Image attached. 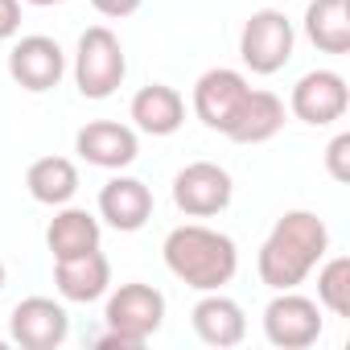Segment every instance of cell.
Wrapping results in <instances>:
<instances>
[{
	"label": "cell",
	"instance_id": "cell-1",
	"mask_svg": "<svg viewBox=\"0 0 350 350\" xmlns=\"http://www.w3.org/2000/svg\"><path fill=\"white\" fill-rule=\"evenodd\" d=\"M329 252V231L313 211H288L284 219H276L272 235L260 247V280L276 293L297 288Z\"/></svg>",
	"mask_w": 350,
	"mask_h": 350
},
{
	"label": "cell",
	"instance_id": "cell-2",
	"mask_svg": "<svg viewBox=\"0 0 350 350\" xmlns=\"http://www.w3.org/2000/svg\"><path fill=\"white\" fill-rule=\"evenodd\" d=\"M161 252H165V268L198 293H215V288L231 284V276L239 268L235 243L223 231H211V227H198V223L173 227L165 235Z\"/></svg>",
	"mask_w": 350,
	"mask_h": 350
},
{
	"label": "cell",
	"instance_id": "cell-3",
	"mask_svg": "<svg viewBox=\"0 0 350 350\" xmlns=\"http://www.w3.org/2000/svg\"><path fill=\"white\" fill-rule=\"evenodd\" d=\"M107 334L99 338V346H120V350H136L144 346L161 321H165V297L152 288V284H120L111 297H107Z\"/></svg>",
	"mask_w": 350,
	"mask_h": 350
},
{
	"label": "cell",
	"instance_id": "cell-4",
	"mask_svg": "<svg viewBox=\"0 0 350 350\" xmlns=\"http://www.w3.org/2000/svg\"><path fill=\"white\" fill-rule=\"evenodd\" d=\"M128 75V58H124V46L111 29L103 25H91L83 38H79V54H75V83L87 99H107L120 91Z\"/></svg>",
	"mask_w": 350,
	"mask_h": 350
},
{
	"label": "cell",
	"instance_id": "cell-5",
	"mask_svg": "<svg viewBox=\"0 0 350 350\" xmlns=\"http://www.w3.org/2000/svg\"><path fill=\"white\" fill-rule=\"evenodd\" d=\"M293 42H297L293 21L280 9H260L247 17V25L239 33V58L256 75H276L293 58Z\"/></svg>",
	"mask_w": 350,
	"mask_h": 350
},
{
	"label": "cell",
	"instance_id": "cell-6",
	"mask_svg": "<svg viewBox=\"0 0 350 350\" xmlns=\"http://www.w3.org/2000/svg\"><path fill=\"white\" fill-rule=\"evenodd\" d=\"M264 334L280 350L313 346L321 338V309H317V301H309V297H301L293 288L276 293L268 301V309H264Z\"/></svg>",
	"mask_w": 350,
	"mask_h": 350
},
{
	"label": "cell",
	"instance_id": "cell-7",
	"mask_svg": "<svg viewBox=\"0 0 350 350\" xmlns=\"http://www.w3.org/2000/svg\"><path fill=\"white\" fill-rule=\"evenodd\" d=\"M173 202L190 219H211L231 206V173L215 161H194L173 178Z\"/></svg>",
	"mask_w": 350,
	"mask_h": 350
},
{
	"label": "cell",
	"instance_id": "cell-8",
	"mask_svg": "<svg viewBox=\"0 0 350 350\" xmlns=\"http://www.w3.org/2000/svg\"><path fill=\"white\" fill-rule=\"evenodd\" d=\"M247 91H252V87H247V79H243L239 70L215 66V70H206V75L194 83V116H198L211 132H223V136H227V128L235 124V116H239Z\"/></svg>",
	"mask_w": 350,
	"mask_h": 350
},
{
	"label": "cell",
	"instance_id": "cell-9",
	"mask_svg": "<svg viewBox=\"0 0 350 350\" xmlns=\"http://www.w3.org/2000/svg\"><path fill=\"white\" fill-rule=\"evenodd\" d=\"M9 75L17 87L42 95V91H54L66 75V54L54 38L46 33H33V38H21L13 50H9Z\"/></svg>",
	"mask_w": 350,
	"mask_h": 350
},
{
	"label": "cell",
	"instance_id": "cell-10",
	"mask_svg": "<svg viewBox=\"0 0 350 350\" xmlns=\"http://www.w3.org/2000/svg\"><path fill=\"white\" fill-rule=\"evenodd\" d=\"M9 334H13V342H21L25 350H54V346L66 342L70 317H66V309H62L58 301H50V297H25V301L13 309V317H9Z\"/></svg>",
	"mask_w": 350,
	"mask_h": 350
},
{
	"label": "cell",
	"instance_id": "cell-11",
	"mask_svg": "<svg viewBox=\"0 0 350 350\" xmlns=\"http://www.w3.org/2000/svg\"><path fill=\"white\" fill-rule=\"evenodd\" d=\"M350 107V91H346V79L334 75V70H309L297 87H293V116L313 124V128H325L334 120H342Z\"/></svg>",
	"mask_w": 350,
	"mask_h": 350
},
{
	"label": "cell",
	"instance_id": "cell-12",
	"mask_svg": "<svg viewBox=\"0 0 350 350\" xmlns=\"http://www.w3.org/2000/svg\"><path fill=\"white\" fill-rule=\"evenodd\" d=\"M75 148L87 165H99V169H124L136 161L140 144H136V132L124 128V124H111V120H95L87 128H79L75 136Z\"/></svg>",
	"mask_w": 350,
	"mask_h": 350
},
{
	"label": "cell",
	"instance_id": "cell-13",
	"mask_svg": "<svg viewBox=\"0 0 350 350\" xmlns=\"http://www.w3.org/2000/svg\"><path fill=\"white\" fill-rule=\"evenodd\" d=\"M54 284L66 301H99L111 284V264L107 256L95 247V252H83V256H66V260H54Z\"/></svg>",
	"mask_w": 350,
	"mask_h": 350
},
{
	"label": "cell",
	"instance_id": "cell-14",
	"mask_svg": "<svg viewBox=\"0 0 350 350\" xmlns=\"http://www.w3.org/2000/svg\"><path fill=\"white\" fill-rule=\"evenodd\" d=\"M99 215L116 231H140L152 219V190L136 178H111L99 190Z\"/></svg>",
	"mask_w": 350,
	"mask_h": 350
},
{
	"label": "cell",
	"instance_id": "cell-15",
	"mask_svg": "<svg viewBox=\"0 0 350 350\" xmlns=\"http://www.w3.org/2000/svg\"><path fill=\"white\" fill-rule=\"evenodd\" d=\"M194 334L206 342V346H239L243 342V334H247V317H243V309L231 301V297H223L219 288L215 293H206L198 305H194Z\"/></svg>",
	"mask_w": 350,
	"mask_h": 350
},
{
	"label": "cell",
	"instance_id": "cell-16",
	"mask_svg": "<svg viewBox=\"0 0 350 350\" xmlns=\"http://www.w3.org/2000/svg\"><path fill=\"white\" fill-rule=\"evenodd\" d=\"M132 120L148 136H173L186 124V99L165 83H148L132 95Z\"/></svg>",
	"mask_w": 350,
	"mask_h": 350
},
{
	"label": "cell",
	"instance_id": "cell-17",
	"mask_svg": "<svg viewBox=\"0 0 350 350\" xmlns=\"http://www.w3.org/2000/svg\"><path fill=\"white\" fill-rule=\"evenodd\" d=\"M280 128H284V103L272 91H247V99H243L235 124L227 128V136L235 144H264Z\"/></svg>",
	"mask_w": 350,
	"mask_h": 350
},
{
	"label": "cell",
	"instance_id": "cell-18",
	"mask_svg": "<svg viewBox=\"0 0 350 350\" xmlns=\"http://www.w3.org/2000/svg\"><path fill=\"white\" fill-rule=\"evenodd\" d=\"M99 219L79 211V206H66L50 219V231H46V243H50V256L54 260H66V256H83V252H95L99 247Z\"/></svg>",
	"mask_w": 350,
	"mask_h": 350
},
{
	"label": "cell",
	"instance_id": "cell-19",
	"mask_svg": "<svg viewBox=\"0 0 350 350\" xmlns=\"http://www.w3.org/2000/svg\"><path fill=\"white\" fill-rule=\"evenodd\" d=\"M25 186H29L33 202H42V206H66L79 194V169L66 157H42V161L29 165Z\"/></svg>",
	"mask_w": 350,
	"mask_h": 350
},
{
	"label": "cell",
	"instance_id": "cell-20",
	"mask_svg": "<svg viewBox=\"0 0 350 350\" xmlns=\"http://www.w3.org/2000/svg\"><path fill=\"white\" fill-rule=\"evenodd\" d=\"M305 33L321 54L350 50V5L346 0H313L305 9Z\"/></svg>",
	"mask_w": 350,
	"mask_h": 350
},
{
	"label": "cell",
	"instance_id": "cell-21",
	"mask_svg": "<svg viewBox=\"0 0 350 350\" xmlns=\"http://www.w3.org/2000/svg\"><path fill=\"white\" fill-rule=\"evenodd\" d=\"M317 297L334 317H350V260L346 256H334L317 272Z\"/></svg>",
	"mask_w": 350,
	"mask_h": 350
},
{
	"label": "cell",
	"instance_id": "cell-22",
	"mask_svg": "<svg viewBox=\"0 0 350 350\" xmlns=\"http://www.w3.org/2000/svg\"><path fill=\"white\" fill-rule=\"evenodd\" d=\"M325 169L334 182H350V132L334 136L329 148H325Z\"/></svg>",
	"mask_w": 350,
	"mask_h": 350
},
{
	"label": "cell",
	"instance_id": "cell-23",
	"mask_svg": "<svg viewBox=\"0 0 350 350\" xmlns=\"http://www.w3.org/2000/svg\"><path fill=\"white\" fill-rule=\"evenodd\" d=\"M21 29V0H0V42Z\"/></svg>",
	"mask_w": 350,
	"mask_h": 350
},
{
	"label": "cell",
	"instance_id": "cell-24",
	"mask_svg": "<svg viewBox=\"0 0 350 350\" xmlns=\"http://www.w3.org/2000/svg\"><path fill=\"white\" fill-rule=\"evenodd\" d=\"M91 5L103 13V17H132L140 9V0H91Z\"/></svg>",
	"mask_w": 350,
	"mask_h": 350
},
{
	"label": "cell",
	"instance_id": "cell-25",
	"mask_svg": "<svg viewBox=\"0 0 350 350\" xmlns=\"http://www.w3.org/2000/svg\"><path fill=\"white\" fill-rule=\"evenodd\" d=\"M29 5H38V9H50V5H66V0H29Z\"/></svg>",
	"mask_w": 350,
	"mask_h": 350
},
{
	"label": "cell",
	"instance_id": "cell-26",
	"mask_svg": "<svg viewBox=\"0 0 350 350\" xmlns=\"http://www.w3.org/2000/svg\"><path fill=\"white\" fill-rule=\"evenodd\" d=\"M0 288H5V264H0Z\"/></svg>",
	"mask_w": 350,
	"mask_h": 350
}]
</instances>
